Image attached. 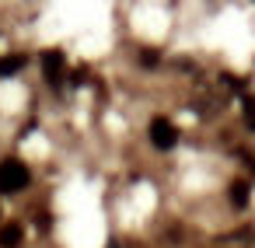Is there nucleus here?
<instances>
[{
    "label": "nucleus",
    "mask_w": 255,
    "mask_h": 248,
    "mask_svg": "<svg viewBox=\"0 0 255 248\" xmlns=\"http://www.w3.org/2000/svg\"><path fill=\"white\" fill-rule=\"evenodd\" d=\"M28 168L21 164V161H14V157H7V161H0V192L4 196H11V192H21L25 185H28Z\"/></svg>",
    "instance_id": "1"
},
{
    "label": "nucleus",
    "mask_w": 255,
    "mask_h": 248,
    "mask_svg": "<svg viewBox=\"0 0 255 248\" xmlns=\"http://www.w3.org/2000/svg\"><path fill=\"white\" fill-rule=\"evenodd\" d=\"M150 143H154L157 150H168V147H175V143H178V129H175L168 119H161V116H157V119L150 123Z\"/></svg>",
    "instance_id": "2"
},
{
    "label": "nucleus",
    "mask_w": 255,
    "mask_h": 248,
    "mask_svg": "<svg viewBox=\"0 0 255 248\" xmlns=\"http://www.w3.org/2000/svg\"><path fill=\"white\" fill-rule=\"evenodd\" d=\"M42 70H46V81L49 84H60L63 81V53H56V49L42 53Z\"/></svg>",
    "instance_id": "3"
},
{
    "label": "nucleus",
    "mask_w": 255,
    "mask_h": 248,
    "mask_svg": "<svg viewBox=\"0 0 255 248\" xmlns=\"http://www.w3.org/2000/svg\"><path fill=\"white\" fill-rule=\"evenodd\" d=\"M21 245V227L18 224H4L0 227V248H18Z\"/></svg>",
    "instance_id": "4"
},
{
    "label": "nucleus",
    "mask_w": 255,
    "mask_h": 248,
    "mask_svg": "<svg viewBox=\"0 0 255 248\" xmlns=\"http://www.w3.org/2000/svg\"><path fill=\"white\" fill-rule=\"evenodd\" d=\"M231 203H234L238 210L248 206V182H234V185H231Z\"/></svg>",
    "instance_id": "5"
},
{
    "label": "nucleus",
    "mask_w": 255,
    "mask_h": 248,
    "mask_svg": "<svg viewBox=\"0 0 255 248\" xmlns=\"http://www.w3.org/2000/svg\"><path fill=\"white\" fill-rule=\"evenodd\" d=\"M25 67V56H7V60H0V77H11Z\"/></svg>",
    "instance_id": "6"
},
{
    "label": "nucleus",
    "mask_w": 255,
    "mask_h": 248,
    "mask_svg": "<svg viewBox=\"0 0 255 248\" xmlns=\"http://www.w3.org/2000/svg\"><path fill=\"white\" fill-rule=\"evenodd\" d=\"M154 63H157V53L147 49V53H143V67H154Z\"/></svg>",
    "instance_id": "7"
},
{
    "label": "nucleus",
    "mask_w": 255,
    "mask_h": 248,
    "mask_svg": "<svg viewBox=\"0 0 255 248\" xmlns=\"http://www.w3.org/2000/svg\"><path fill=\"white\" fill-rule=\"evenodd\" d=\"M109 248H119V245H109Z\"/></svg>",
    "instance_id": "8"
}]
</instances>
